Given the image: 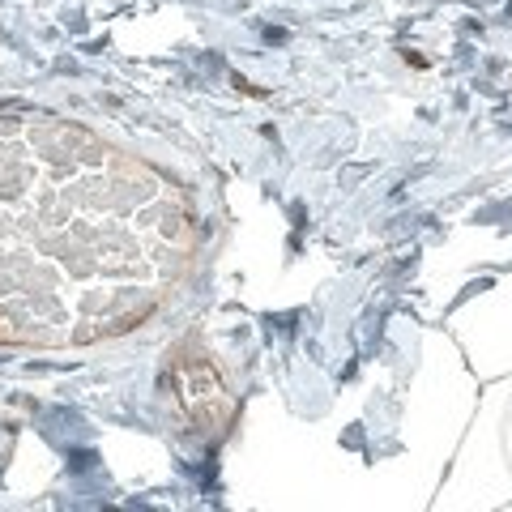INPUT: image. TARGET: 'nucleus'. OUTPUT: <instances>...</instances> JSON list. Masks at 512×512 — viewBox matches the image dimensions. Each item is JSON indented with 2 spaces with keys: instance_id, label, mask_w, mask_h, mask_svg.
Listing matches in <instances>:
<instances>
[{
  "instance_id": "f257e3e1",
  "label": "nucleus",
  "mask_w": 512,
  "mask_h": 512,
  "mask_svg": "<svg viewBox=\"0 0 512 512\" xmlns=\"http://www.w3.org/2000/svg\"><path fill=\"white\" fill-rule=\"evenodd\" d=\"M192 252L163 171L64 120H0V346H90L154 312Z\"/></svg>"
}]
</instances>
